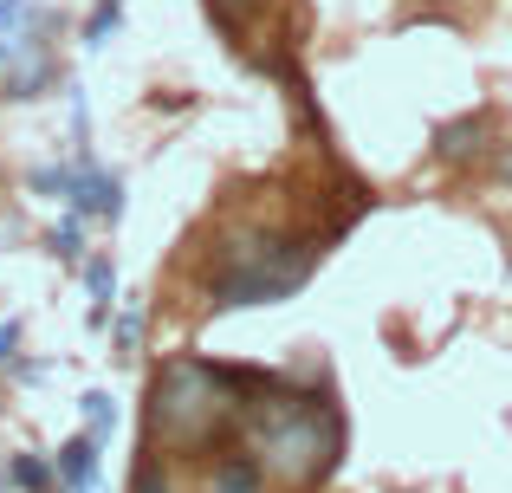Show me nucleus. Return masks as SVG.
Masks as SVG:
<instances>
[{"instance_id": "nucleus-2", "label": "nucleus", "mask_w": 512, "mask_h": 493, "mask_svg": "<svg viewBox=\"0 0 512 493\" xmlns=\"http://www.w3.org/2000/svg\"><path fill=\"white\" fill-rule=\"evenodd\" d=\"M240 422V396L227 390L221 364H201V357H175L150 377V435L163 448H208L214 435Z\"/></svg>"}, {"instance_id": "nucleus-8", "label": "nucleus", "mask_w": 512, "mask_h": 493, "mask_svg": "<svg viewBox=\"0 0 512 493\" xmlns=\"http://www.w3.org/2000/svg\"><path fill=\"white\" fill-rule=\"evenodd\" d=\"M7 481L20 487V493H52V487H59V474H52V461H39V455H13L7 461Z\"/></svg>"}, {"instance_id": "nucleus-7", "label": "nucleus", "mask_w": 512, "mask_h": 493, "mask_svg": "<svg viewBox=\"0 0 512 493\" xmlns=\"http://www.w3.org/2000/svg\"><path fill=\"white\" fill-rule=\"evenodd\" d=\"M85 286H91V325H111V312H117V273H111V260H85Z\"/></svg>"}, {"instance_id": "nucleus-11", "label": "nucleus", "mask_w": 512, "mask_h": 493, "mask_svg": "<svg viewBox=\"0 0 512 493\" xmlns=\"http://www.w3.org/2000/svg\"><path fill=\"white\" fill-rule=\"evenodd\" d=\"M474 150H480V117H461L441 130V156H474Z\"/></svg>"}, {"instance_id": "nucleus-1", "label": "nucleus", "mask_w": 512, "mask_h": 493, "mask_svg": "<svg viewBox=\"0 0 512 493\" xmlns=\"http://www.w3.org/2000/svg\"><path fill=\"white\" fill-rule=\"evenodd\" d=\"M240 422H247V442L253 461H260L273 481L286 487H312L338 468V448H344V422L331 403L318 396H292V390H260L253 403H240Z\"/></svg>"}, {"instance_id": "nucleus-15", "label": "nucleus", "mask_w": 512, "mask_h": 493, "mask_svg": "<svg viewBox=\"0 0 512 493\" xmlns=\"http://www.w3.org/2000/svg\"><path fill=\"white\" fill-rule=\"evenodd\" d=\"M247 7H260V0H208V13H221V26H234Z\"/></svg>"}, {"instance_id": "nucleus-9", "label": "nucleus", "mask_w": 512, "mask_h": 493, "mask_svg": "<svg viewBox=\"0 0 512 493\" xmlns=\"http://www.w3.org/2000/svg\"><path fill=\"white\" fill-rule=\"evenodd\" d=\"M78 409H85V429L98 435V442H111V429H117V403H111V396L85 390V403H78Z\"/></svg>"}, {"instance_id": "nucleus-13", "label": "nucleus", "mask_w": 512, "mask_h": 493, "mask_svg": "<svg viewBox=\"0 0 512 493\" xmlns=\"http://www.w3.org/2000/svg\"><path fill=\"white\" fill-rule=\"evenodd\" d=\"M130 493H169V468H163V461H137V481H130Z\"/></svg>"}, {"instance_id": "nucleus-5", "label": "nucleus", "mask_w": 512, "mask_h": 493, "mask_svg": "<svg viewBox=\"0 0 512 493\" xmlns=\"http://www.w3.org/2000/svg\"><path fill=\"white\" fill-rule=\"evenodd\" d=\"M98 435H72V442H59V455H52V474H59L65 493H91V481H98Z\"/></svg>"}, {"instance_id": "nucleus-12", "label": "nucleus", "mask_w": 512, "mask_h": 493, "mask_svg": "<svg viewBox=\"0 0 512 493\" xmlns=\"http://www.w3.org/2000/svg\"><path fill=\"white\" fill-rule=\"evenodd\" d=\"M117 20H124V0H98V13L85 20V46H104L117 33Z\"/></svg>"}, {"instance_id": "nucleus-3", "label": "nucleus", "mask_w": 512, "mask_h": 493, "mask_svg": "<svg viewBox=\"0 0 512 493\" xmlns=\"http://www.w3.org/2000/svg\"><path fill=\"white\" fill-rule=\"evenodd\" d=\"M312 260H318V247H305V241H240V247H227L208 292L221 312H234V305H279L312 279Z\"/></svg>"}, {"instance_id": "nucleus-6", "label": "nucleus", "mask_w": 512, "mask_h": 493, "mask_svg": "<svg viewBox=\"0 0 512 493\" xmlns=\"http://www.w3.org/2000/svg\"><path fill=\"white\" fill-rule=\"evenodd\" d=\"M201 493H266V468L253 455H221L208 468V481H201Z\"/></svg>"}, {"instance_id": "nucleus-16", "label": "nucleus", "mask_w": 512, "mask_h": 493, "mask_svg": "<svg viewBox=\"0 0 512 493\" xmlns=\"http://www.w3.org/2000/svg\"><path fill=\"white\" fill-rule=\"evenodd\" d=\"M13 351H20V318L0 325V364H13Z\"/></svg>"}, {"instance_id": "nucleus-17", "label": "nucleus", "mask_w": 512, "mask_h": 493, "mask_svg": "<svg viewBox=\"0 0 512 493\" xmlns=\"http://www.w3.org/2000/svg\"><path fill=\"white\" fill-rule=\"evenodd\" d=\"M506 176H512V163H506Z\"/></svg>"}, {"instance_id": "nucleus-4", "label": "nucleus", "mask_w": 512, "mask_h": 493, "mask_svg": "<svg viewBox=\"0 0 512 493\" xmlns=\"http://www.w3.org/2000/svg\"><path fill=\"white\" fill-rule=\"evenodd\" d=\"M72 215L124 221V176H111V169H98V163L85 156V169H78V189H72Z\"/></svg>"}, {"instance_id": "nucleus-14", "label": "nucleus", "mask_w": 512, "mask_h": 493, "mask_svg": "<svg viewBox=\"0 0 512 493\" xmlns=\"http://www.w3.org/2000/svg\"><path fill=\"white\" fill-rule=\"evenodd\" d=\"M137 331H143V318H137V312H124V318H117V338H111V344H117V357H130V351H137Z\"/></svg>"}, {"instance_id": "nucleus-10", "label": "nucleus", "mask_w": 512, "mask_h": 493, "mask_svg": "<svg viewBox=\"0 0 512 493\" xmlns=\"http://www.w3.org/2000/svg\"><path fill=\"white\" fill-rule=\"evenodd\" d=\"M52 253H59L65 266H85V228H78V215H65L59 228H52Z\"/></svg>"}]
</instances>
